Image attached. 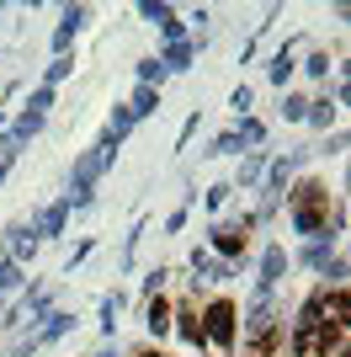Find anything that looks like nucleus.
<instances>
[{
    "label": "nucleus",
    "mask_w": 351,
    "mask_h": 357,
    "mask_svg": "<svg viewBox=\"0 0 351 357\" xmlns=\"http://www.w3.org/2000/svg\"><path fill=\"white\" fill-rule=\"evenodd\" d=\"M234 326H240V310H234L229 298H213L208 314H203V336L219 347V352H229V347H234Z\"/></svg>",
    "instance_id": "f257e3e1"
},
{
    "label": "nucleus",
    "mask_w": 351,
    "mask_h": 357,
    "mask_svg": "<svg viewBox=\"0 0 351 357\" xmlns=\"http://www.w3.org/2000/svg\"><path fill=\"white\" fill-rule=\"evenodd\" d=\"M213 251H219L224 261H234V256L245 251V229H234V224H219V229H213Z\"/></svg>",
    "instance_id": "f03ea898"
},
{
    "label": "nucleus",
    "mask_w": 351,
    "mask_h": 357,
    "mask_svg": "<svg viewBox=\"0 0 351 357\" xmlns=\"http://www.w3.org/2000/svg\"><path fill=\"white\" fill-rule=\"evenodd\" d=\"M80 22H86V6H64V16H58V32H54V48H58V54L70 48V38L80 32Z\"/></svg>",
    "instance_id": "7ed1b4c3"
},
{
    "label": "nucleus",
    "mask_w": 351,
    "mask_h": 357,
    "mask_svg": "<svg viewBox=\"0 0 351 357\" xmlns=\"http://www.w3.org/2000/svg\"><path fill=\"white\" fill-rule=\"evenodd\" d=\"M171 326L181 331V342H192V347H203V342H208V336H203V314H197V310H176V314H171Z\"/></svg>",
    "instance_id": "20e7f679"
},
{
    "label": "nucleus",
    "mask_w": 351,
    "mask_h": 357,
    "mask_svg": "<svg viewBox=\"0 0 351 357\" xmlns=\"http://www.w3.org/2000/svg\"><path fill=\"white\" fill-rule=\"evenodd\" d=\"M282 267H288V251H282V245H266V256H261V278H256V283H261V288H277Z\"/></svg>",
    "instance_id": "39448f33"
},
{
    "label": "nucleus",
    "mask_w": 351,
    "mask_h": 357,
    "mask_svg": "<svg viewBox=\"0 0 351 357\" xmlns=\"http://www.w3.org/2000/svg\"><path fill=\"white\" fill-rule=\"evenodd\" d=\"M16 314H32V320H48L54 314V294H43V288H32V294H22V310Z\"/></svg>",
    "instance_id": "423d86ee"
},
{
    "label": "nucleus",
    "mask_w": 351,
    "mask_h": 357,
    "mask_svg": "<svg viewBox=\"0 0 351 357\" xmlns=\"http://www.w3.org/2000/svg\"><path fill=\"white\" fill-rule=\"evenodd\" d=\"M64 219H70V197H64V203H54V208H43V219H38V229H32V235H58V229H64Z\"/></svg>",
    "instance_id": "0eeeda50"
},
{
    "label": "nucleus",
    "mask_w": 351,
    "mask_h": 357,
    "mask_svg": "<svg viewBox=\"0 0 351 357\" xmlns=\"http://www.w3.org/2000/svg\"><path fill=\"white\" fill-rule=\"evenodd\" d=\"M192 267L203 272V278H213V283H219V278H234V267H229V261H213V256H208L203 245L192 251Z\"/></svg>",
    "instance_id": "6e6552de"
},
{
    "label": "nucleus",
    "mask_w": 351,
    "mask_h": 357,
    "mask_svg": "<svg viewBox=\"0 0 351 357\" xmlns=\"http://www.w3.org/2000/svg\"><path fill=\"white\" fill-rule=\"evenodd\" d=\"M75 326V314H64V310H54L43 320V331H38V347H48V342H58V336H64V331Z\"/></svg>",
    "instance_id": "1a4fd4ad"
},
{
    "label": "nucleus",
    "mask_w": 351,
    "mask_h": 357,
    "mask_svg": "<svg viewBox=\"0 0 351 357\" xmlns=\"http://www.w3.org/2000/svg\"><path fill=\"white\" fill-rule=\"evenodd\" d=\"M128 112H133V118L160 112V91H155V86H139V91H133V102H128Z\"/></svg>",
    "instance_id": "9d476101"
},
{
    "label": "nucleus",
    "mask_w": 351,
    "mask_h": 357,
    "mask_svg": "<svg viewBox=\"0 0 351 357\" xmlns=\"http://www.w3.org/2000/svg\"><path fill=\"white\" fill-rule=\"evenodd\" d=\"M171 304H165V298H149V314H144V326L155 331V336H165V331H171Z\"/></svg>",
    "instance_id": "9b49d317"
},
{
    "label": "nucleus",
    "mask_w": 351,
    "mask_h": 357,
    "mask_svg": "<svg viewBox=\"0 0 351 357\" xmlns=\"http://www.w3.org/2000/svg\"><path fill=\"white\" fill-rule=\"evenodd\" d=\"M38 128H43V118H38V112H22V118H16V128H11V134H6V139H11V144L22 149V144H27L32 134H38Z\"/></svg>",
    "instance_id": "f8f14e48"
},
{
    "label": "nucleus",
    "mask_w": 351,
    "mask_h": 357,
    "mask_svg": "<svg viewBox=\"0 0 351 357\" xmlns=\"http://www.w3.org/2000/svg\"><path fill=\"white\" fill-rule=\"evenodd\" d=\"M325 213L320 208H292V229H298V235H314V229H325Z\"/></svg>",
    "instance_id": "ddd939ff"
},
{
    "label": "nucleus",
    "mask_w": 351,
    "mask_h": 357,
    "mask_svg": "<svg viewBox=\"0 0 351 357\" xmlns=\"http://www.w3.org/2000/svg\"><path fill=\"white\" fill-rule=\"evenodd\" d=\"M160 70H192V43H187V38H181V43H171V48H165Z\"/></svg>",
    "instance_id": "4468645a"
},
{
    "label": "nucleus",
    "mask_w": 351,
    "mask_h": 357,
    "mask_svg": "<svg viewBox=\"0 0 351 357\" xmlns=\"http://www.w3.org/2000/svg\"><path fill=\"white\" fill-rule=\"evenodd\" d=\"M155 27H160L165 38H171V43H181V32H187V27H181V16H176L171 6H160V16H155Z\"/></svg>",
    "instance_id": "2eb2a0df"
},
{
    "label": "nucleus",
    "mask_w": 351,
    "mask_h": 357,
    "mask_svg": "<svg viewBox=\"0 0 351 357\" xmlns=\"http://www.w3.org/2000/svg\"><path fill=\"white\" fill-rule=\"evenodd\" d=\"M330 261H336V256H330V240H314V245H309V251H304V267H330Z\"/></svg>",
    "instance_id": "dca6fc26"
},
{
    "label": "nucleus",
    "mask_w": 351,
    "mask_h": 357,
    "mask_svg": "<svg viewBox=\"0 0 351 357\" xmlns=\"http://www.w3.org/2000/svg\"><path fill=\"white\" fill-rule=\"evenodd\" d=\"M320 197H330V192H325V181H304V187L292 192V203H298V208H314Z\"/></svg>",
    "instance_id": "f3484780"
},
{
    "label": "nucleus",
    "mask_w": 351,
    "mask_h": 357,
    "mask_svg": "<svg viewBox=\"0 0 351 357\" xmlns=\"http://www.w3.org/2000/svg\"><path fill=\"white\" fill-rule=\"evenodd\" d=\"M304 118L314 123V128H330V118H336V107H330V102H309V107H304Z\"/></svg>",
    "instance_id": "a211bd4d"
},
{
    "label": "nucleus",
    "mask_w": 351,
    "mask_h": 357,
    "mask_svg": "<svg viewBox=\"0 0 351 357\" xmlns=\"http://www.w3.org/2000/svg\"><path fill=\"white\" fill-rule=\"evenodd\" d=\"M22 288V261H0V294Z\"/></svg>",
    "instance_id": "6ab92c4d"
},
{
    "label": "nucleus",
    "mask_w": 351,
    "mask_h": 357,
    "mask_svg": "<svg viewBox=\"0 0 351 357\" xmlns=\"http://www.w3.org/2000/svg\"><path fill=\"white\" fill-rule=\"evenodd\" d=\"M128 128H133V112H128V107H112V123H107V134H112V139H123Z\"/></svg>",
    "instance_id": "aec40b11"
},
{
    "label": "nucleus",
    "mask_w": 351,
    "mask_h": 357,
    "mask_svg": "<svg viewBox=\"0 0 351 357\" xmlns=\"http://www.w3.org/2000/svg\"><path fill=\"white\" fill-rule=\"evenodd\" d=\"M70 70H75V59H70V54H54V64H48V80H43V86H58V80H64Z\"/></svg>",
    "instance_id": "412c9836"
},
{
    "label": "nucleus",
    "mask_w": 351,
    "mask_h": 357,
    "mask_svg": "<svg viewBox=\"0 0 351 357\" xmlns=\"http://www.w3.org/2000/svg\"><path fill=\"white\" fill-rule=\"evenodd\" d=\"M288 75H292V54L282 48L277 59H272V86H288Z\"/></svg>",
    "instance_id": "4be33fe9"
},
{
    "label": "nucleus",
    "mask_w": 351,
    "mask_h": 357,
    "mask_svg": "<svg viewBox=\"0 0 351 357\" xmlns=\"http://www.w3.org/2000/svg\"><path fill=\"white\" fill-rule=\"evenodd\" d=\"M208 155H245V144H240V134H219Z\"/></svg>",
    "instance_id": "5701e85b"
},
{
    "label": "nucleus",
    "mask_w": 351,
    "mask_h": 357,
    "mask_svg": "<svg viewBox=\"0 0 351 357\" xmlns=\"http://www.w3.org/2000/svg\"><path fill=\"white\" fill-rule=\"evenodd\" d=\"M234 134H240V144H261V139H266V128H261L256 118H245L240 128H234Z\"/></svg>",
    "instance_id": "b1692460"
},
{
    "label": "nucleus",
    "mask_w": 351,
    "mask_h": 357,
    "mask_svg": "<svg viewBox=\"0 0 351 357\" xmlns=\"http://www.w3.org/2000/svg\"><path fill=\"white\" fill-rule=\"evenodd\" d=\"M48 107H54V86H38V91H32V102H27V112H38V118H43Z\"/></svg>",
    "instance_id": "393cba45"
},
{
    "label": "nucleus",
    "mask_w": 351,
    "mask_h": 357,
    "mask_svg": "<svg viewBox=\"0 0 351 357\" xmlns=\"http://www.w3.org/2000/svg\"><path fill=\"white\" fill-rule=\"evenodd\" d=\"M117 304H123L117 294H107V298H102V331H112V326H117Z\"/></svg>",
    "instance_id": "a878e982"
},
{
    "label": "nucleus",
    "mask_w": 351,
    "mask_h": 357,
    "mask_svg": "<svg viewBox=\"0 0 351 357\" xmlns=\"http://www.w3.org/2000/svg\"><path fill=\"white\" fill-rule=\"evenodd\" d=\"M234 112H240V118H245V112H250V107H256V91H250V86H240V91H234Z\"/></svg>",
    "instance_id": "bb28decb"
},
{
    "label": "nucleus",
    "mask_w": 351,
    "mask_h": 357,
    "mask_svg": "<svg viewBox=\"0 0 351 357\" xmlns=\"http://www.w3.org/2000/svg\"><path fill=\"white\" fill-rule=\"evenodd\" d=\"M160 80V59H139V86H155Z\"/></svg>",
    "instance_id": "cd10ccee"
},
{
    "label": "nucleus",
    "mask_w": 351,
    "mask_h": 357,
    "mask_svg": "<svg viewBox=\"0 0 351 357\" xmlns=\"http://www.w3.org/2000/svg\"><path fill=\"white\" fill-rule=\"evenodd\" d=\"M256 181H261V160H245V165H240V187H245V192H250Z\"/></svg>",
    "instance_id": "c85d7f7f"
},
{
    "label": "nucleus",
    "mask_w": 351,
    "mask_h": 357,
    "mask_svg": "<svg viewBox=\"0 0 351 357\" xmlns=\"http://www.w3.org/2000/svg\"><path fill=\"white\" fill-rule=\"evenodd\" d=\"M304 96H288V102H282V118H288V123H304Z\"/></svg>",
    "instance_id": "c756f323"
},
{
    "label": "nucleus",
    "mask_w": 351,
    "mask_h": 357,
    "mask_svg": "<svg viewBox=\"0 0 351 357\" xmlns=\"http://www.w3.org/2000/svg\"><path fill=\"white\" fill-rule=\"evenodd\" d=\"M288 171H292V160H277V165H272V171H266V187H272V192H277L282 181H288Z\"/></svg>",
    "instance_id": "7c9ffc66"
},
{
    "label": "nucleus",
    "mask_w": 351,
    "mask_h": 357,
    "mask_svg": "<svg viewBox=\"0 0 351 357\" xmlns=\"http://www.w3.org/2000/svg\"><path fill=\"white\" fill-rule=\"evenodd\" d=\"M165 278H171V272H165V267H155V272L144 278V294H160V288H165Z\"/></svg>",
    "instance_id": "2f4dec72"
},
{
    "label": "nucleus",
    "mask_w": 351,
    "mask_h": 357,
    "mask_svg": "<svg viewBox=\"0 0 351 357\" xmlns=\"http://www.w3.org/2000/svg\"><path fill=\"white\" fill-rule=\"evenodd\" d=\"M304 70H309V75H330V54H309Z\"/></svg>",
    "instance_id": "473e14b6"
},
{
    "label": "nucleus",
    "mask_w": 351,
    "mask_h": 357,
    "mask_svg": "<svg viewBox=\"0 0 351 357\" xmlns=\"http://www.w3.org/2000/svg\"><path fill=\"white\" fill-rule=\"evenodd\" d=\"M234 187H208V208H224V197H229Z\"/></svg>",
    "instance_id": "72a5a7b5"
},
{
    "label": "nucleus",
    "mask_w": 351,
    "mask_h": 357,
    "mask_svg": "<svg viewBox=\"0 0 351 357\" xmlns=\"http://www.w3.org/2000/svg\"><path fill=\"white\" fill-rule=\"evenodd\" d=\"M139 357H165V352H139Z\"/></svg>",
    "instance_id": "f704fd0d"
},
{
    "label": "nucleus",
    "mask_w": 351,
    "mask_h": 357,
    "mask_svg": "<svg viewBox=\"0 0 351 357\" xmlns=\"http://www.w3.org/2000/svg\"><path fill=\"white\" fill-rule=\"evenodd\" d=\"M102 357H117V352H112V347H107V352H102Z\"/></svg>",
    "instance_id": "c9c22d12"
},
{
    "label": "nucleus",
    "mask_w": 351,
    "mask_h": 357,
    "mask_svg": "<svg viewBox=\"0 0 351 357\" xmlns=\"http://www.w3.org/2000/svg\"><path fill=\"white\" fill-rule=\"evenodd\" d=\"M0 181H6V165H0Z\"/></svg>",
    "instance_id": "e433bc0d"
}]
</instances>
